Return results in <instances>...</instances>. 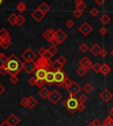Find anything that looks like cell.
I'll return each mask as SVG.
<instances>
[{"instance_id":"6da1fadb","label":"cell","mask_w":113,"mask_h":126,"mask_svg":"<svg viewBox=\"0 0 113 126\" xmlns=\"http://www.w3.org/2000/svg\"><path fill=\"white\" fill-rule=\"evenodd\" d=\"M22 63H23L14 54H12L10 57H8L6 63V69L8 71V73L11 76H17L22 69Z\"/></svg>"},{"instance_id":"7a4b0ae2","label":"cell","mask_w":113,"mask_h":126,"mask_svg":"<svg viewBox=\"0 0 113 126\" xmlns=\"http://www.w3.org/2000/svg\"><path fill=\"white\" fill-rule=\"evenodd\" d=\"M79 104H80L79 99H78L75 95H72V94H70L69 97L67 99H65V101L63 102L64 107L69 112H71L72 114H74L78 110Z\"/></svg>"},{"instance_id":"3957f363","label":"cell","mask_w":113,"mask_h":126,"mask_svg":"<svg viewBox=\"0 0 113 126\" xmlns=\"http://www.w3.org/2000/svg\"><path fill=\"white\" fill-rule=\"evenodd\" d=\"M54 74H55V84L57 86H60L65 81L67 77H68V75L65 72H64L62 70L56 71V72H54Z\"/></svg>"},{"instance_id":"277c9868","label":"cell","mask_w":113,"mask_h":126,"mask_svg":"<svg viewBox=\"0 0 113 126\" xmlns=\"http://www.w3.org/2000/svg\"><path fill=\"white\" fill-rule=\"evenodd\" d=\"M22 69L28 74L33 73V72H35V71L36 69V62H35L34 60L23 62V63H22Z\"/></svg>"},{"instance_id":"5b68a950","label":"cell","mask_w":113,"mask_h":126,"mask_svg":"<svg viewBox=\"0 0 113 126\" xmlns=\"http://www.w3.org/2000/svg\"><path fill=\"white\" fill-rule=\"evenodd\" d=\"M66 90L68 91V93H69L70 94L75 95L76 96V95H77L81 91V87H80V86L78 84L77 82L73 81L71 83V85L68 86V87L66 88Z\"/></svg>"},{"instance_id":"8992f818","label":"cell","mask_w":113,"mask_h":126,"mask_svg":"<svg viewBox=\"0 0 113 126\" xmlns=\"http://www.w3.org/2000/svg\"><path fill=\"white\" fill-rule=\"evenodd\" d=\"M51 63L50 60L46 59L44 57H41L40 58L36 61V68H44V69H48L50 67Z\"/></svg>"},{"instance_id":"52a82bcc","label":"cell","mask_w":113,"mask_h":126,"mask_svg":"<svg viewBox=\"0 0 113 126\" xmlns=\"http://www.w3.org/2000/svg\"><path fill=\"white\" fill-rule=\"evenodd\" d=\"M21 57H22V58H23L25 61H31V60H34V59L36 58V54L32 50V48H27V49L22 53Z\"/></svg>"},{"instance_id":"ba28073f","label":"cell","mask_w":113,"mask_h":126,"mask_svg":"<svg viewBox=\"0 0 113 126\" xmlns=\"http://www.w3.org/2000/svg\"><path fill=\"white\" fill-rule=\"evenodd\" d=\"M79 31H80L84 36H88V34L93 31V27H91L88 22H84V23L79 27Z\"/></svg>"},{"instance_id":"9c48e42d","label":"cell","mask_w":113,"mask_h":126,"mask_svg":"<svg viewBox=\"0 0 113 126\" xmlns=\"http://www.w3.org/2000/svg\"><path fill=\"white\" fill-rule=\"evenodd\" d=\"M48 99L50 100L53 104H56V103L62 99V95H61L56 89H54V90H52L51 92H50V96H49Z\"/></svg>"},{"instance_id":"30bf717a","label":"cell","mask_w":113,"mask_h":126,"mask_svg":"<svg viewBox=\"0 0 113 126\" xmlns=\"http://www.w3.org/2000/svg\"><path fill=\"white\" fill-rule=\"evenodd\" d=\"M99 96H100V98L103 100L104 102H109V101L113 98V94H111V92L107 88L104 89V90H103V92H101Z\"/></svg>"},{"instance_id":"8fae6325","label":"cell","mask_w":113,"mask_h":126,"mask_svg":"<svg viewBox=\"0 0 113 126\" xmlns=\"http://www.w3.org/2000/svg\"><path fill=\"white\" fill-rule=\"evenodd\" d=\"M48 72V69H44V68H36L35 71V74H36V79H45V77Z\"/></svg>"},{"instance_id":"7c38bea8","label":"cell","mask_w":113,"mask_h":126,"mask_svg":"<svg viewBox=\"0 0 113 126\" xmlns=\"http://www.w3.org/2000/svg\"><path fill=\"white\" fill-rule=\"evenodd\" d=\"M55 37L58 40V42H59V43H62V42H64V41H65L67 39V34H65V32L63 31L62 29H57L56 31V36Z\"/></svg>"},{"instance_id":"4fadbf2b","label":"cell","mask_w":113,"mask_h":126,"mask_svg":"<svg viewBox=\"0 0 113 126\" xmlns=\"http://www.w3.org/2000/svg\"><path fill=\"white\" fill-rule=\"evenodd\" d=\"M80 66H82V67L86 68L88 71H89L90 69H92L93 63H92V62L88 59V57H85L80 61Z\"/></svg>"},{"instance_id":"5bb4252c","label":"cell","mask_w":113,"mask_h":126,"mask_svg":"<svg viewBox=\"0 0 113 126\" xmlns=\"http://www.w3.org/2000/svg\"><path fill=\"white\" fill-rule=\"evenodd\" d=\"M31 16H32V18H33V19H35L36 21H37V22H40V21L44 18L45 14H43V13H42L40 10L36 9V10H35L34 12H32Z\"/></svg>"},{"instance_id":"9a60e30c","label":"cell","mask_w":113,"mask_h":126,"mask_svg":"<svg viewBox=\"0 0 113 126\" xmlns=\"http://www.w3.org/2000/svg\"><path fill=\"white\" fill-rule=\"evenodd\" d=\"M55 36H56V31L53 29H48L42 34V37L48 42H50L53 38H55Z\"/></svg>"},{"instance_id":"2e32d148","label":"cell","mask_w":113,"mask_h":126,"mask_svg":"<svg viewBox=\"0 0 113 126\" xmlns=\"http://www.w3.org/2000/svg\"><path fill=\"white\" fill-rule=\"evenodd\" d=\"M45 81H46L47 84H49V86H51L52 84L55 83V74L54 72L48 70V72H47V75L45 77Z\"/></svg>"},{"instance_id":"e0dca14e","label":"cell","mask_w":113,"mask_h":126,"mask_svg":"<svg viewBox=\"0 0 113 126\" xmlns=\"http://www.w3.org/2000/svg\"><path fill=\"white\" fill-rule=\"evenodd\" d=\"M11 45H12V39H11V36H8V37L4 38V39L0 38V46L2 47L3 48L7 49Z\"/></svg>"},{"instance_id":"ac0fdd59","label":"cell","mask_w":113,"mask_h":126,"mask_svg":"<svg viewBox=\"0 0 113 126\" xmlns=\"http://www.w3.org/2000/svg\"><path fill=\"white\" fill-rule=\"evenodd\" d=\"M6 121L11 124V126H16L19 123V119L17 117V116H15L14 114H11L9 117L6 119Z\"/></svg>"},{"instance_id":"d6986e66","label":"cell","mask_w":113,"mask_h":126,"mask_svg":"<svg viewBox=\"0 0 113 126\" xmlns=\"http://www.w3.org/2000/svg\"><path fill=\"white\" fill-rule=\"evenodd\" d=\"M89 50H90V52H91V54L94 55V57H97V56H100L102 48H101L98 44H94L91 48H90Z\"/></svg>"},{"instance_id":"ffe728a7","label":"cell","mask_w":113,"mask_h":126,"mask_svg":"<svg viewBox=\"0 0 113 126\" xmlns=\"http://www.w3.org/2000/svg\"><path fill=\"white\" fill-rule=\"evenodd\" d=\"M38 94H39L40 97H42V99H47V98H49V96H50V92L46 87H42V88H41V90L38 92Z\"/></svg>"},{"instance_id":"44dd1931","label":"cell","mask_w":113,"mask_h":126,"mask_svg":"<svg viewBox=\"0 0 113 126\" xmlns=\"http://www.w3.org/2000/svg\"><path fill=\"white\" fill-rule=\"evenodd\" d=\"M38 10H40L41 12H42L43 14H46L48 12H50V7L49 6L48 4H46L45 2H42V4L39 5V7H38Z\"/></svg>"},{"instance_id":"7402d4cb","label":"cell","mask_w":113,"mask_h":126,"mask_svg":"<svg viewBox=\"0 0 113 126\" xmlns=\"http://www.w3.org/2000/svg\"><path fill=\"white\" fill-rule=\"evenodd\" d=\"M37 104H38V101L35 97L34 96L28 97V108H29L30 109H33Z\"/></svg>"},{"instance_id":"603a6c76","label":"cell","mask_w":113,"mask_h":126,"mask_svg":"<svg viewBox=\"0 0 113 126\" xmlns=\"http://www.w3.org/2000/svg\"><path fill=\"white\" fill-rule=\"evenodd\" d=\"M111 71V68L110 67L109 65L107 64V63H103L102 66H101V71H100V72L103 75H104V76H106L107 74L109 73Z\"/></svg>"},{"instance_id":"cb8c5ba5","label":"cell","mask_w":113,"mask_h":126,"mask_svg":"<svg viewBox=\"0 0 113 126\" xmlns=\"http://www.w3.org/2000/svg\"><path fill=\"white\" fill-rule=\"evenodd\" d=\"M62 67H63V65L61 64L57 60H55V61L52 62L51 64H50V68L52 70H54L55 72H56V71H59V70H62Z\"/></svg>"},{"instance_id":"d4e9b609","label":"cell","mask_w":113,"mask_h":126,"mask_svg":"<svg viewBox=\"0 0 113 126\" xmlns=\"http://www.w3.org/2000/svg\"><path fill=\"white\" fill-rule=\"evenodd\" d=\"M111 17H110L109 15L107 14V13H104V14H103L102 16H101L100 18V22L103 25H107V24L109 23L110 21H111Z\"/></svg>"},{"instance_id":"484cf974","label":"cell","mask_w":113,"mask_h":126,"mask_svg":"<svg viewBox=\"0 0 113 126\" xmlns=\"http://www.w3.org/2000/svg\"><path fill=\"white\" fill-rule=\"evenodd\" d=\"M16 10L18 11L19 13H24L26 10H27V5L25 4V3L21 1V2L18 3V4L16 5Z\"/></svg>"},{"instance_id":"4316f807","label":"cell","mask_w":113,"mask_h":126,"mask_svg":"<svg viewBox=\"0 0 113 126\" xmlns=\"http://www.w3.org/2000/svg\"><path fill=\"white\" fill-rule=\"evenodd\" d=\"M7 60H8V57H7L4 53H0V67L6 66Z\"/></svg>"},{"instance_id":"83f0119b","label":"cell","mask_w":113,"mask_h":126,"mask_svg":"<svg viewBox=\"0 0 113 126\" xmlns=\"http://www.w3.org/2000/svg\"><path fill=\"white\" fill-rule=\"evenodd\" d=\"M7 20H8V22L11 25H13V26L17 25V15L15 14V13L11 14L8 17V19H7Z\"/></svg>"},{"instance_id":"f1b7e54d","label":"cell","mask_w":113,"mask_h":126,"mask_svg":"<svg viewBox=\"0 0 113 126\" xmlns=\"http://www.w3.org/2000/svg\"><path fill=\"white\" fill-rule=\"evenodd\" d=\"M103 124L104 126H113V118L112 116H107L103 121Z\"/></svg>"},{"instance_id":"f546056e","label":"cell","mask_w":113,"mask_h":126,"mask_svg":"<svg viewBox=\"0 0 113 126\" xmlns=\"http://www.w3.org/2000/svg\"><path fill=\"white\" fill-rule=\"evenodd\" d=\"M25 21H26V19L22 16V15L21 14L17 15V25L21 27V26L25 23Z\"/></svg>"},{"instance_id":"4dcf8cb0","label":"cell","mask_w":113,"mask_h":126,"mask_svg":"<svg viewBox=\"0 0 113 126\" xmlns=\"http://www.w3.org/2000/svg\"><path fill=\"white\" fill-rule=\"evenodd\" d=\"M87 72H88V70H87L86 68L82 67V66H80V67L77 69V71H76L77 74L79 76H80V77H83V76L87 73Z\"/></svg>"},{"instance_id":"1f68e13d","label":"cell","mask_w":113,"mask_h":126,"mask_svg":"<svg viewBox=\"0 0 113 126\" xmlns=\"http://www.w3.org/2000/svg\"><path fill=\"white\" fill-rule=\"evenodd\" d=\"M8 36H10V33H9L5 28H2V29H0V38L4 39V38L8 37Z\"/></svg>"},{"instance_id":"d6a6232c","label":"cell","mask_w":113,"mask_h":126,"mask_svg":"<svg viewBox=\"0 0 113 126\" xmlns=\"http://www.w3.org/2000/svg\"><path fill=\"white\" fill-rule=\"evenodd\" d=\"M46 84V81L45 79H36V86H38L39 88H42L44 87V85Z\"/></svg>"},{"instance_id":"836d02e7","label":"cell","mask_w":113,"mask_h":126,"mask_svg":"<svg viewBox=\"0 0 113 126\" xmlns=\"http://www.w3.org/2000/svg\"><path fill=\"white\" fill-rule=\"evenodd\" d=\"M82 89H83V90L85 91L87 94H90V93L93 91V89H94V88H93V86L90 84V83H87V84L83 86V88H82Z\"/></svg>"},{"instance_id":"e575fe53","label":"cell","mask_w":113,"mask_h":126,"mask_svg":"<svg viewBox=\"0 0 113 126\" xmlns=\"http://www.w3.org/2000/svg\"><path fill=\"white\" fill-rule=\"evenodd\" d=\"M47 49H48V51L50 53V54L52 55V56H54L55 54H56V53H57V51H58V49H57L56 46H54V45H51V46L49 47Z\"/></svg>"},{"instance_id":"d590c367","label":"cell","mask_w":113,"mask_h":126,"mask_svg":"<svg viewBox=\"0 0 113 126\" xmlns=\"http://www.w3.org/2000/svg\"><path fill=\"white\" fill-rule=\"evenodd\" d=\"M101 66H102V65H101L99 63H95L93 64L92 70L94 71V72H95V73H99L101 71Z\"/></svg>"},{"instance_id":"8d00e7d4","label":"cell","mask_w":113,"mask_h":126,"mask_svg":"<svg viewBox=\"0 0 113 126\" xmlns=\"http://www.w3.org/2000/svg\"><path fill=\"white\" fill-rule=\"evenodd\" d=\"M19 103L23 108H28V97H24L23 99H21Z\"/></svg>"},{"instance_id":"74e56055","label":"cell","mask_w":113,"mask_h":126,"mask_svg":"<svg viewBox=\"0 0 113 126\" xmlns=\"http://www.w3.org/2000/svg\"><path fill=\"white\" fill-rule=\"evenodd\" d=\"M79 49H80V51L81 53H86L87 51L88 50V47L87 44H85V43H82V44L80 45V47H79Z\"/></svg>"},{"instance_id":"f35d334b","label":"cell","mask_w":113,"mask_h":126,"mask_svg":"<svg viewBox=\"0 0 113 126\" xmlns=\"http://www.w3.org/2000/svg\"><path fill=\"white\" fill-rule=\"evenodd\" d=\"M89 13L91 14V16H93V17H96L97 15L99 14V11H98V9L94 7V8H92L91 10H90Z\"/></svg>"},{"instance_id":"ab89813d","label":"cell","mask_w":113,"mask_h":126,"mask_svg":"<svg viewBox=\"0 0 113 126\" xmlns=\"http://www.w3.org/2000/svg\"><path fill=\"white\" fill-rule=\"evenodd\" d=\"M73 16L75 18H77V19H79V18L81 17V15H82V12L80 10H78V9H76V10L73 11Z\"/></svg>"},{"instance_id":"60d3db41","label":"cell","mask_w":113,"mask_h":126,"mask_svg":"<svg viewBox=\"0 0 113 126\" xmlns=\"http://www.w3.org/2000/svg\"><path fill=\"white\" fill-rule=\"evenodd\" d=\"M56 60H57V61H58L59 63H61V64L63 65V66L65 64V63H66V62H67L66 58H65V57H64V56H60V57H59L58 58L56 59Z\"/></svg>"},{"instance_id":"b9f144b4","label":"cell","mask_w":113,"mask_h":126,"mask_svg":"<svg viewBox=\"0 0 113 126\" xmlns=\"http://www.w3.org/2000/svg\"><path fill=\"white\" fill-rule=\"evenodd\" d=\"M78 99H79V101H80V102L85 103V102H86V101L88 100V97L87 96L86 94H81L80 97H79V98H78Z\"/></svg>"},{"instance_id":"7bdbcfd3","label":"cell","mask_w":113,"mask_h":126,"mask_svg":"<svg viewBox=\"0 0 113 126\" xmlns=\"http://www.w3.org/2000/svg\"><path fill=\"white\" fill-rule=\"evenodd\" d=\"M86 8H87V5H86V4H84V3H82V4L76 5V9H78V10L81 11V12H83V11L85 10Z\"/></svg>"},{"instance_id":"ee69618b","label":"cell","mask_w":113,"mask_h":126,"mask_svg":"<svg viewBox=\"0 0 113 126\" xmlns=\"http://www.w3.org/2000/svg\"><path fill=\"white\" fill-rule=\"evenodd\" d=\"M108 33V30H107V28L105 27H102L99 29V34H101V35H105V34Z\"/></svg>"},{"instance_id":"f6af8a7d","label":"cell","mask_w":113,"mask_h":126,"mask_svg":"<svg viewBox=\"0 0 113 126\" xmlns=\"http://www.w3.org/2000/svg\"><path fill=\"white\" fill-rule=\"evenodd\" d=\"M6 73H8V71L6 69V66H2L0 67V74L2 76H4Z\"/></svg>"},{"instance_id":"bcb514c9","label":"cell","mask_w":113,"mask_h":126,"mask_svg":"<svg viewBox=\"0 0 113 126\" xmlns=\"http://www.w3.org/2000/svg\"><path fill=\"white\" fill-rule=\"evenodd\" d=\"M65 25H66L67 27H69V28H72V27H74V21H73V19H68V20L66 21Z\"/></svg>"},{"instance_id":"7dc6e473","label":"cell","mask_w":113,"mask_h":126,"mask_svg":"<svg viewBox=\"0 0 113 126\" xmlns=\"http://www.w3.org/2000/svg\"><path fill=\"white\" fill-rule=\"evenodd\" d=\"M10 81H11V83H13V84H16V83L19 82V78H18L17 76H11Z\"/></svg>"},{"instance_id":"c3c4849f","label":"cell","mask_w":113,"mask_h":126,"mask_svg":"<svg viewBox=\"0 0 113 126\" xmlns=\"http://www.w3.org/2000/svg\"><path fill=\"white\" fill-rule=\"evenodd\" d=\"M85 109H86V106H85V104H84L83 102H80V104H79V107H78V111L82 112V111H84Z\"/></svg>"},{"instance_id":"681fc988","label":"cell","mask_w":113,"mask_h":126,"mask_svg":"<svg viewBox=\"0 0 113 126\" xmlns=\"http://www.w3.org/2000/svg\"><path fill=\"white\" fill-rule=\"evenodd\" d=\"M28 83H29L30 86H36V78H30L29 80H28Z\"/></svg>"},{"instance_id":"f907efd6","label":"cell","mask_w":113,"mask_h":126,"mask_svg":"<svg viewBox=\"0 0 113 126\" xmlns=\"http://www.w3.org/2000/svg\"><path fill=\"white\" fill-rule=\"evenodd\" d=\"M46 51H47V49L46 48H41L39 50H38V55L39 56H41V57H43V55L46 53Z\"/></svg>"},{"instance_id":"816d5d0a","label":"cell","mask_w":113,"mask_h":126,"mask_svg":"<svg viewBox=\"0 0 113 126\" xmlns=\"http://www.w3.org/2000/svg\"><path fill=\"white\" fill-rule=\"evenodd\" d=\"M50 43H51L52 45H54V46H56V45H59V44H60V43H59V42H58V40H57V39H56V37L53 38L52 40L50 41Z\"/></svg>"},{"instance_id":"f5cc1de1","label":"cell","mask_w":113,"mask_h":126,"mask_svg":"<svg viewBox=\"0 0 113 126\" xmlns=\"http://www.w3.org/2000/svg\"><path fill=\"white\" fill-rule=\"evenodd\" d=\"M100 56L103 57H106L108 56V51L104 48H102V50H101V53H100Z\"/></svg>"},{"instance_id":"db71d44e","label":"cell","mask_w":113,"mask_h":126,"mask_svg":"<svg viewBox=\"0 0 113 126\" xmlns=\"http://www.w3.org/2000/svg\"><path fill=\"white\" fill-rule=\"evenodd\" d=\"M43 57H45V58H46V59H48V60H50V58H51V57H52L53 56H52V55H51V54H50V53L48 51V49H47L46 53H45V54L43 55Z\"/></svg>"},{"instance_id":"11a10c76","label":"cell","mask_w":113,"mask_h":126,"mask_svg":"<svg viewBox=\"0 0 113 126\" xmlns=\"http://www.w3.org/2000/svg\"><path fill=\"white\" fill-rule=\"evenodd\" d=\"M94 3L101 6V5H103L104 4V0H94Z\"/></svg>"},{"instance_id":"9f6ffc18","label":"cell","mask_w":113,"mask_h":126,"mask_svg":"<svg viewBox=\"0 0 113 126\" xmlns=\"http://www.w3.org/2000/svg\"><path fill=\"white\" fill-rule=\"evenodd\" d=\"M93 123H94V124L95 126H101L102 125V124H101V122L99 121L98 119H94V120H93Z\"/></svg>"},{"instance_id":"6f0895ef","label":"cell","mask_w":113,"mask_h":126,"mask_svg":"<svg viewBox=\"0 0 113 126\" xmlns=\"http://www.w3.org/2000/svg\"><path fill=\"white\" fill-rule=\"evenodd\" d=\"M5 91V88H4V86H3L1 83H0V95H2L4 94V92Z\"/></svg>"},{"instance_id":"680465c9","label":"cell","mask_w":113,"mask_h":126,"mask_svg":"<svg viewBox=\"0 0 113 126\" xmlns=\"http://www.w3.org/2000/svg\"><path fill=\"white\" fill-rule=\"evenodd\" d=\"M0 126H11V124H9L8 122H7L6 120H5V121H4V122H3L2 124H0Z\"/></svg>"},{"instance_id":"91938a15","label":"cell","mask_w":113,"mask_h":126,"mask_svg":"<svg viewBox=\"0 0 113 126\" xmlns=\"http://www.w3.org/2000/svg\"><path fill=\"white\" fill-rule=\"evenodd\" d=\"M83 3V0H75L74 1V4H75V5H78V4H80Z\"/></svg>"},{"instance_id":"94428289","label":"cell","mask_w":113,"mask_h":126,"mask_svg":"<svg viewBox=\"0 0 113 126\" xmlns=\"http://www.w3.org/2000/svg\"><path fill=\"white\" fill-rule=\"evenodd\" d=\"M109 113H110V116H112V117H113V107L111 108V109H110Z\"/></svg>"},{"instance_id":"6125c7cd","label":"cell","mask_w":113,"mask_h":126,"mask_svg":"<svg viewBox=\"0 0 113 126\" xmlns=\"http://www.w3.org/2000/svg\"><path fill=\"white\" fill-rule=\"evenodd\" d=\"M87 126H95V125H94V123L91 122V123H89V124H88Z\"/></svg>"},{"instance_id":"be15d7a7","label":"cell","mask_w":113,"mask_h":126,"mask_svg":"<svg viewBox=\"0 0 113 126\" xmlns=\"http://www.w3.org/2000/svg\"><path fill=\"white\" fill-rule=\"evenodd\" d=\"M4 1H5V0H0V6H1V5H2V4L4 2Z\"/></svg>"},{"instance_id":"e7e4bbea","label":"cell","mask_w":113,"mask_h":126,"mask_svg":"<svg viewBox=\"0 0 113 126\" xmlns=\"http://www.w3.org/2000/svg\"><path fill=\"white\" fill-rule=\"evenodd\" d=\"M111 55L113 57V48H112V49H111Z\"/></svg>"},{"instance_id":"03108f58","label":"cell","mask_w":113,"mask_h":126,"mask_svg":"<svg viewBox=\"0 0 113 126\" xmlns=\"http://www.w3.org/2000/svg\"><path fill=\"white\" fill-rule=\"evenodd\" d=\"M101 126H104V125H103V124H102V125H101Z\"/></svg>"}]
</instances>
